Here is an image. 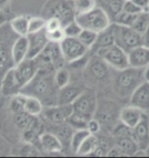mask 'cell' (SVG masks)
I'll list each match as a JSON object with an SVG mask.
<instances>
[{
  "mask_svg": "<svg viewBox=\"0 0 149 158\" xmlns=\"http://www.w3.org/2000/svg\"><path fill=\"white\" fill-rule=\"evenodd\" d=\"M148 11H149V8H148Z\"/></svg>",
  "mask_w": 149,
  "mask_h": 158,
  "instance_id": "55",
  "label": "cell"
},
{
  "mask_svg": "<svg viewBox=\"0 0 149 158\" xmlns=\"http://www.w3.org/2000/svg\"><path fill=\"white\" fill-rule=\"evenodd\" d=\"M76 21L80 24L83 29H88L99 33L105 30L112 24L109 15H107L102 6L97 5L85 14L76 15Z\"/></svg>",
  "mask_w": 149,
  "mask_h": 158,
  "instance_id": "6",
  "label": "cell"
},
{
  "mask_svg": "<svg viewBox=\"0 0 149 158\" xmlns=\"http://www.w3.org/2000/svg\"><path fill=\"white\" fill-rule=\"evenodd\" d=\"M112 86V90L120 99L129 100L136 88L144 82V68L129 66L123 70H113Z\"/></svg>",
  "mask_w": 149,
  "mask_h": 158,
  "instance_id": "2",
  "label": "cell"
},
{
  "mask_svg": "<svg viewBox=\"0 0 149 158\" xmlns=\"http://www.w3.org/2000/svg\"><path fill=\"white\" fill-rule=\"evenodd\" d=\"M132 137L139 149L146 150L149 146V114L145 112L138 124L133 127Z\"/></svg>",
  "mask_w": 149,
  "mask_h": 158,
  "instance_id": "18",
  "label": "cell"
},
{
  "mask_svg": "<svg viewBox=\"0 0 149 158\" xmlns=\"http://www.w3.org/2000/svg\"><path fill=\"white\" fill-rule=\"evenodd\" d=\"M115 144L118 146L120 150L125 153L127 157L133 156L137 152L139 149L137 143L133 139L132 135H122V137H116L115 138Z\"/></svg>",
  "mask_w": 149,
  "mask_h": 158,
  "instance_id": "26",
  "label": "cell"
},
{
  "mask_svg": "<svg viewBox=\"0 0 149 158\" xmlns=\"http://www.w3.org/2000/svg\"><path fill=\"white\" fill-rule=\"evenodd\" d=\"M144 113L145 112L142 111L141 109L129 104L128 106L122 107V110H120V121L127 126H129V127L133 128L138 124V122L141 120Z\"/></svg>",
  "mask_w": 149,
  "mask_h": 158,
  "instance_id": "21",
  "label": "cell"
},
{
  "mask_svg": "<svg viewBox=\"0 0 149 158\" xmlns=\"http://www.w3.org/2000/svg\"><path fill=\"white\" fill-rule=\"evenodd\" d=\"M112 29L115 43L127 52L142 45V34L138 33L132 27L112 23Z\"/></svg>",
  "mask_w": 149,
  "mask_h": 158,
  "instance_id": "8",
  "label": "cell"
},
{
  "mask_svg": "<svg viewBox=\"0 0 149 158\" xmlns=\"http://www.w3.org/2000/svg\"><path fill=\"white\" fill-rule=\"evenodd\" d=\"M22 85L18 81L17 75L14 73V67L4 74V76L0 82V93L4 98H10L15 94H20L22 91Z\"/></svg>",
  "mask_w": 149,
  "mask_h": 158,
  "instance_id": "16",
  "label": "cell"
},
{
  "mask_svg": "<svg viewBox=\"0 0 149 158\" xmlns=\"http://www.w3.org/2000/svg\"><path fill=\"white\" fill-rule=\"evenodd\" d=\"M120 110L122 107L118 102L108 98H102V99H98L94 117L100 122L101 126L110 134L112 128L120 121Z\"/></svg>",
  "mask_w": 149,
  "mask_h": 158,
  "instance_id": "4",
  "label": "cell"
},
{
  "mask_svg": "<svg viewBox=\"0 0 149 158\" xmlns=\"http://www.w3.org/2000/svg\"><path fill=\"white\" fill-rule=\"evenodd\" d=\"M38 56H41L46 62L50 63L54 67L55 70H57V69L61 67H65L66 65V62L62 56L61 49H60L59 43L49 42L45 47V49Z\"/></svg>",
  "mask_w": 149,
  "mask_h": 158,
  "instance_id": "19",
  "label": "cell"
},
{
  "mask_svg": "<svg viewBox=\"0 0 149 158\" xmlns=\"http://www.w3.org/2000/svg\"><path fill=\"white\" fill-rule=\"evenodd\" d=\"M104 0H97V2H103Z\"/></svg>",
  "mask_w": 149,
  "mask_h": 158,
  "instance_id": "53",
  "label": "cell"
},
{
  "mask_svg": "<svg viewBox=\"0 0 149 158\" xmlns=\"http://www.w3.org/2000/svg\"><path fill=\"white\" fill-rule=\"evenodd\" d=\"M102 3V7L105 9V11L109 15L110 20L112 22L113 19L124 9L125 0H104Z\"/></svg>",
  "mask_w": 149,
  "mask_h": 158,
  "instance_id": "30",
  "label": "cell"
},
{
  "mask_svg": "<svg viewBox=\"0 0 149 158\" xmlns=\"http://www.w3.org/2000/svg\"><path fill=\"white\" fill-rule=\"evenodd\" d=\"M41 15L47 20L56 18L61 22L62 27L76 20V10L73 0H47L41 9Z\"/></svg>",
  "mask_w": 149,
  "mask_h": 158,
  "instance_id": "3",
  "label": "cell"
},
{
  "mask_svg": "<svg viewBox=\"0 0 149 158\" xmlns=\"http://www.w3.org/2000/svg\"><path fill=\"white\" fill-rule=\"evenodd\" d=\"M127 12H130V14H133V15H138L142 12L143 10L135 4L132 0H125V4H124V9Z\"/></svg>",
  "mask_w": 149,
  "mask_h": 158,
  "instance_id": "45",
  "label": "cell"
},
{
  "mask_svg": "<svg viewBox=\"0 0 149 158\" xmlns=\"http://www.w3.org/2000/svg\"><path fill=\"white\" fill-rule=\"evenodd\" d=\"M132 28L138 33L143 34L149 28V11L146 10L138 14L134 24L132 25Z\"/></svg>",
  "mask_w": 149,
  "mask_h": 158,
  "instance_id": "32",
  "label": "cell"
},
{
  "mask_svg": "<svg viewBox=\"0 0 149 158\" xmlns=\"http://www.w3.org/2000/svg\"><path fill=\"white\" fill-rule=\"evenodd\" d=\"M106 156L107 157H127L125 155V153H124L116 144L113 145L112 148H110L109 151L106 154Z\"/></svg>",
  "mask_w": 149,
  "mask_h": 158,
  "instance_id": "46",
  "label": "cell"
},
{
  "mask_svg": "<svg viewBox=\"0 0 149 158\" xmlns=\"http://www.w3.org/2000/svg\"><path fill=\"white\" fill-rule=\"evenodd\" d=\"M142 45L149 48V28L142 34Z\"/></svg>",
  "mask_w": 149,
  "mask_h": 158,
  "instance_id": "49",
  "label": "cell"
},
{
  "mask_svg": "<svg viewBox=\"0 0 149 158\" xmlns=\"http://www.w3.org/2000/svg\"><path fill=\"white\" fill-rule=\"evenodd\" d=\"M136 5L139 6L143 11L148 10L149 8V0H132Z\"/></svg>",
  "mask_w": 149,
  "mask_h": 158,
  "instance_id": "48",
  "label": "cell"
},
{
  "mask_svg": "<svg viewBox=\"0 0 149 158\" xmlns=\"http://www.w3.org/2000/svg\"><path fill=\"white\" fill-rule=\"evenodd\" d=\"M59 28H62V24L58 19L56 18H50L46 20L45 30L46 32H51V31L57 30Z\"/></svg>",
  "mask_w": 149,
  "mask_h": 158,
  "instance_id": "44",
  "label": "cell"
},
{
  "mask_svg": "<svg viewBox=\"0 0 149 158\" xmlns=\"http://www.w3.org/2000/svg\"><path fill=\"white\" fill-rule=\"evenodd\" d=\"M11 15L9 12H7L6 9H0V27L3 25L9 23V21L11 20Z\"/></svg>",
  "mask_w": 149,
  "mask_h": 158,
  "instance_id": "47",
  "label": "cell"
},
{
  "mask_svg": "<svg viewBox=\"0 0 149 158\" xmlns=\"http://www.w3.org/2000/svg\"><path fill=\"white\" fill-rule=\"evenodd\" d=\"M112 44H115V35H113V29L112 24L105 30L98 33L96 42H95L93 47L90 49V52L92 53H95L97 50H99L101 48H105V47H108L110 45H112Z\"/></svg>",
  "mask_w": 149,
  "mask_h": 158,
  "instance_id": "24",
  "label": "cell"
},
{
  "mask_svg": "<svg viewBox=\"0 0 149 158\" xmlns=\"http://www.w3.org/2000/svg\"><path fill=\"white\" fill-rule=\"evenodd\" d=\"M1 97H2V96H1V93H0V99H1Z\"/></svg>",
  "mask_w": 149,
  "mask_h": 158,
  "instance_id": "54",
  "label": "cell"
},
{
  "mask_svg": "<svg viewBox=\"0 0 149 158\" xmlns=\"http://www.w3.org/2000/svg\"><path fill=\"white\" fill-rule=\"evenodd\" d=\"M29 15H17L11 18L9 21V26L18 36H27L29 34Z\"/></svg>",
  "mask_w": 149,
  "mask_h": 158,
  "instance_id": "27",
  "label": "cell"
},
{
  "mask_svg": "<svg viewBox=\"0 0 149 158\" xmlns=\"http://www.w3.org/2000/svg\"><path fill=\"white\" fill-rule=\"evenodd\" d=\"M14 69L22 87H24L35 77V75L37 74V72L40 69V65L36 58L35 59L27 58L23 62L18 63V65H14Z\"/></svg>",
  "mask_w": 149,
  "mask_h": 158,
  "instance_id": "13",
  "label": "cell"
},
{
  "mask_svg": "<svg viewBox=\"0 0 149 158\" xmlns=\"http://www.w3.org/2000/svg\"><path fill=\"white\" fill-rule=\"evenodd\" d=\"M89 120L83 117V116H81L80 114H78V113L73 112L71 116L66 120V122H68L74 129H80V128H86L87 123Z\"/></svg>",
  "mask_w": 149,
  "mask_h": 158,
  "instance_id": "37",
  "label": "cell"
},
{
  "mask_svg": "<svg viewBox=\"0 0 149 158\" xmlns=\"http://www.w3.org/2000/svg\"><path fill=\"white\" fill-rule=\"evenodd\" d=\"M46 20L42 15L39 17H30L29 21V33H35L45 29Z\"/></svg>",
  "mask_w": 149,
  "mask_h": 158,
  "instance_id": "39",
  "label": "cell"
},
{
  "mask_svg": "<svg viewBox=\"0 0 149 158\" xmlns=\"http://www.w3.org/2000/svg\"><path fill=\"white\" fill-rule=\"evenodd\" d=\"M145 151H146V155H147V156H149V146L147 147V149L145 150Z\"/></svg>",
  "mask_w": 149,
  "mask_h": 158,
  "instance_id": "52",
  "label": "cell"
},
{
  "mask_svg": "<svg viewBox=\"0 0 149 158\" xmlns=\"http://www.w3.org/2000/svg\"><path fill=\"white\" fill-rule=\"evenodd\" d=\"M136 17H137V15H133L125 10H122L115 19H113L112 23L123 25V26L132 27V25L134 24V22L136 20Z\"/></svg>",
  "mask_w": 149,
  "mask_h": 158,
  "instance_id": "36",
  "label": "cell"
},
{
  "mask_svg": "<svg viewBox=\"0 0 149 158\" xmlns=\"http://www.w3.org/2000/svg\"><path fill=\"white\" fill-rule=\"evenodd\" d=\"M95 53L102 58L112 70H123L130 66L128 52L116 43L105 48L97 50Z\"/></svg>",
  "mask_w": 149,
  "mask_h": 158,
  "instance_id": "10",
  "label": "cell"
},
{
  "mask_svg": "<svg viewBox=\"0 0 149 158\" xmlns=\"http://www.w3.org/2000/svg\"><path fill=\"white\" fill-rule=\"evenodd\" d=\"M43 152L38 148L35 144L26 143L24 142V145L20 149V155L21 156H27V157H34V156H40L43 155Z\"/></svg>",
  "mask_w": 149,
  "mask_h": 158,
  "instance_id": "38",
  "label": "cell"
},
{
  "mask_svg": "<svg viewBox=\"0 0 149 158\" xmlns=\"http://www.w3.org/2000/svg\"><path fill=\"white\" fill-rule=\"evenodd\" d=\"M129 64L131 67L145 68L149 65V48L144 45L135 47L128 52Z\"/></svg>",
  "mask_w": 149,
  "mask_h": 158,
  "instance_id": "22",
  "label": "cell"
},
{
  "mask_svg": "<svg viewBox=\"0 0 149 158\" xmlns=\"http://www.w3.org/2000/svg\"><path fill=\"white\" fill-rule=\"evenodd\" d=\"M86 128L88 129V131H89L90 134L99 135L100 131H101V129H102V126H101L100 122L98 121L96 118L93 117V118H91L89 121H88Z\"/></svg>",
  "mask_w": 149,
  "mask_h": 158,
  "instance_id": "43",
  "label": "cell"
},
{
  "mask_svg": "<svg viewBox=\"0 0 149 158\" xmlns=\"http://www.w3.org/2000/svg\"><path fill=\"white\" fill-rule=\"evenodd\" d=\"M98 33L95 31L88 30V29H82L80 35L78 36V38L80 39V41L84 44L85 46H87L88 48L91 49L93 45L96 42Z\"/></svg>",
  "mask_w": 149,
  "mask_h": 158,
  "instance_id": "35",
  "label": "cell"
},
{
  "mask_svg": "<svg viewBox=\"0 0 149 158\" xmlns=\"http://www.w3.org/2000/svg\"><path fill=\"white\" fill-rule=\"evenodd\" d=\"M29 40L27 36H18L11 46V56L14 65L23 62L28 58Z\"/></svg>",
  "mask_w": 149,
  "mask_h": 158,
  "instance_id": "23",
  "label": "cell"
},
{
  "mask_svg": "<svg viewBox=\"0 0 149 158\" xmlns=\"http://www.w3.org/2000/svg\"><path fill=\"white\" fill-rule=\"evenodd\" d=\"M73 2L77 15L88 12L98 5L97 0H73Z\"/></svg>",
  "mask_w": 149,
  "mask_h": 158,
  "instance_id": "33",
  "label": "cell"
},
{
  "mask_svg": "<svg viewBox=\"0 0 149 158\" xmlns=\"http://www.w3.org/2000/svg\"><path fill=\"white\" fill-rule=\"evenodd\" d=\"M97 93L93 88L86 87V89L79 96L78 99L72 105L74 112L78 113V114H80L81 116H83V117L89 120L94 117L97 108Z\"/></svg>",
  "mask_w": 149,
  "mask_h": 158,
  "instance_id": "9",
  "label": "cell"
},
{
  "mask_svg": "<svg viewBox=\"0 0 149 158\" xmlns=\"http://www.w3.org/2000/svg\"><path fill=\"white\" fill-rule=\"evenodd\" d=\"M59 46L66 64L82 58L90 50L81 42L78 37H65L59 43Z\"/></svg>",
  "mask_w": 149,
  "mask_h": 158,
  "instance_id": "11",
  "label": "cell"
},
{
  "mask_svg": "<svg viewBox=\"0 0 149 158\" xmlns=\"http://www.w3.org/2000/svg\"><path fill=\"white\" fill-rule=\"evenodd\" d=\"M144 80L149 82V65L144 68Z\"/></svg>",
  "mask_w": 149,
  "mask_h": 158,
  "instance_id": "51",
  "label": "cell"
},
{
  "mask_svg": "<svg viewBox=\"0 0 149 158\" xmlns=\"http://www.w3.org/2000/svg\"><path fill=\"white\" fill-rule=\"evenodd\" d=\"M10 0H0V9H6Z\"/></svg>",
  "mask_w": 149,
  "mask_h": 158,
  "instance_id": "50",
  "label": "cell"
},
{
  "mask_svg": "<svg viewBox=\"0 0 149 158\" xmlns=\"http://www.w3.org/2000/svg\"><path fill=\"white\" fill-rule=\"evenodd\" d=\"M110 69L112 68L102 58L96 53H92L89 62L85 67V76L88 81L93 82L94 84L105 85L112 83V75L110 73Z\"/></svg>",
  "mask_w": 149,
  "mask_h": 158,
  "instance_id": "7",
  "label": "cell"
},
{
  "mask_svg": "<svg viewBox=\"0 0 149 158\" xmlns=\"http://www.w3.org/2000/svg\"><path fill=\"white\" fill-rule=\"evenodd\" d=\"M54 72L55 69L51 66L41 67L35 77L23 87L21 93L38 98L44 107L57 105L59 88L54 81Z\"/></svg>",
  "mask_w": 149,
  "mask_h": 158,
  "instance_id": "1",
  "label": "cell"
},
{
  "mask_svg": "<svg viewBox=\"0 0 149 158\" xmlns=\"http://www.w3.org/2000/svg\"><path fill=\"white\" fill-rule=\"evenodd\" d=\"M24 110L32 116H41L44 110V105L38 98L33 96H26L24 102Z\"/></svg>",
  "mask_w": 149,
  "mask_h": 158,
  "instance_id": "29",
  "label": "cell"
},
{
  "mask_svg": "<svg viewBox=\"0 0 149 158\" xmlns=\"http://www.w3.org/2000/svg\"><path fill=\"white\" fill-rule=\"evenodd\" d=\"M18 35L9 26V23L0 27V82L4 74L14 66L11 56V46Z\"/></svg>",
  "mask_w": 149,
  "mask_h": 158,
  "instance_id": "5",
  "label": "cell"
},
{
  "mask_svg": "<svg viewBox=\"0 0 149 158\" xmlns=\"http://www.w3.org/2000/svg\"><path fill=\"white\" fill-rule=\"evenodd\" d=\"M129 104L141 109L143 112H149V82H142L133 91L129 99Z\"/></svg>",
  "mask_w": 149,
  "mask_h": 158,
  "instance_id": "20",
  "label": "cell"
},
{
  "mask_svg": "<svg viewBox=\"0 0 149 158\" xmlns=\"http://www.w3.org/2000/svg\"><path fill=\"white\" fill-rule=\"evenodd\" d=\"M86 85L78 82H69L58 89L57 105H72L79 96L86 89Z\"/></svg>",
  "mask_w": 149,
  "mask_h": 158,
  "instance_id": "15",
  "label": "cell"
},
{
  "mask_svg": "<svg viewBox=\"0 0 149 158\" xmlns=\"http://www.w3.org/2000/svg\"><path fill=\"white\" fill-rule=\"evenodd\" d=\"M74 112L73 105H55L44 107L41 117L46 124H60L66 122L68 118Z\"/></svg>",
  "mask_w": 149,
  "mask_h": 158,
  "instance_id": "12",
  "label": "cell"
},
{
  "mask_svg": "<svg viewBox=\"0 0 149 158\" xmlns=\"http://www.w3.org/2000/svg\"><path fill=\"white\" fill-rule=\"evenodd\" d=\"M29 40V52H28V59H35L45 49L47 44L49 43L47 37L46 30L43 29L39 32L29 33L27 35Z\"/></svg>",
  "mask_w": 149,
  "mask_h": 158,
  "instance_id": "17",
  "label": "cell"
},
{
  "mask_svg": "<svg viewBox=\"0 0 149 158\" xmlns=\"http://www.w3.org/2000/svg\"><path fill=\"white\" fill-rule=\"evenodd\" d=\"M54 81L58 88H61L71 82V73H69V69L65 68V66L55 70Z\"/></svg>",
  "mask_w": 149,
  "mask_h": 158,
  "instance_id": "34",
  "label": "cell"
},
{
  "mask_svg": "<svg viewBox=\"0 0 149 158\" xmlns=\"http://www.w3.org/2000/svg\"><path fill=\"white\" fill-rule=\"evenodd\" d=\"M82 29L83 28L80 26V24L76 20L65 25V26H63V30H65L66 37H78L80 35Z\"/></svg>",
  "mask_w": 149,
  "mask_h": 158,
  "instance_id": "40",
  "label": "cell"
},
{
  "mask_svg": "<svg viewBox=\"0 0 149 158\" xmlns=\"http://www.w3.org/2000/svg\"><path fill=\"white\" fill-rule=\"evenodd\" d=\"M37 146L46 155H58L65 150L61 141L52 131H43L39 137Z\"/></svg>",
  "mask_w": 149,
  "mask_h": 158,
  "instance_id": "14",
  "label": "cell"
},
{
  "mask_svg": "<svg viewBox=\"0 0 149 158\" xmlns=\"http://www.w3.org/2000/svg\"><path fill=\"white\" fill-rule=\"evenodd\" d=\"M46 33H47V37H48L49 42L60 43L66 37L65 30H63V27L59 28L57 30L51 31V32H46Z\"/></svg>",
  "mask_w": 149,
  "mask_h": 158,
  "instance_id": "41",
  "label": "cell"
},
{
  "mask_svg": "<svg viewBox=\"0 0 149 158\" xmlns=\"http://www.w3.org/2000/svg\"><path fill=\"white\" fill-rule=\"evenodd\" d=\"M11 145L7 141V139L4 138L0 134V157H7L11 155Z\"/></svg>",
  "mask_w": 149,
  "mask_h": 158,
  "instance_id": "42",
  "label": "cell"
},
{
  "mask_svg": "<svg viewBox=\"0 0 149 158\" xmlns=\"http://www.w3.org/2000/svg\"><path fill=\"white\" fill-rule=\"evenodd\" d=\"M90 135L89 131L87 128H80V129H75L73 132L72 139H71V144H69V149L74 154H76L79 147L81 146V144L83 143V141L86 139L88 135Z\"/></svg>",
  "mask_w": 149,
  "mask_h": 158,
  "instance_id": "31",
  "label": "cell"
},
{
  "mask_svg": "<svg viewBox=\"0 0 149 158\" xmlns=\"http://www.w3.org/2000/svg\"><path fill=\"white\" fill-rule=\"evenodd\" d=\"M148 114H149V112H148Z\"/></svg>",
  "mask_w": 149,
  "mask_h": 158,
  "instance_id": "56",
  "label": "cell"
},
{
  "mask_svg": "<svg viewBox=\"0 0 149 158\" xmlns=\"http://www.w3.org/2000/svg\"><path fill=\"white\" fill-rule=\"evenodd\" d=\"M98 147V135L90 134L83 141L81 146L79 147L75 155L77 156H91V154L97 149Z\"/></svg>",
  "mask_w": 149,
  "mask_h": 158,
  "instance_id": "28",
  "label": "cell"
},
{
  "mask_svg": "<svg viewBox=\"0 0 149 158\" xmlns=\"http://www.w3.org/2000/svg\"><path fill=\"white\" fill-rule=\"evenodd\" d=\"M52 127L53 134H55L58 137V139L61 141L65 149H69V144H71V139L73 135V128L68 122H63L60 124H49Z\"/></svg>",
  "mask_w": 149,
  "mask_h": 158,
  "instance_id": "25",
  "label": "cell"
}]
</instances>
